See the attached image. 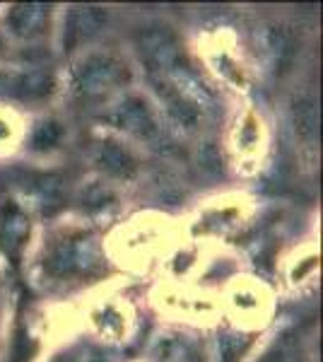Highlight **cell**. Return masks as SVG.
<instances>
[{
	"label": "cell",
	"instance_id": "9",
	"mask_svg": "<svg viewBox=\"0 0 323 362\" xmlns=\"http://www.w3.org/2000/svg\"><path fill=\"white\" fill-rule=\"evenodd\" d=\"M51 90H54V78L44 68H27L15 80V92L22 99H44L46 95H51Z\"/></svg>",
	"mask_w": 323,
	"mask_h": 362
},
{
	"label": "cell",
	"instance_id": "3",
	"mask_svg": "<svg viewBox=\"0 0 323 362\" xmlns=\"http://www.w3.org/2000/svg\"><path fill=\"white\" fill-rule=\"evenodd\" d=\"M107 121L114 124L116 128H121V131L143 140H152L160 133V121H157L152 107L143 97H135V95L123 97L109 112Z\"/></svg>",
	"mask_w": 323,
	"mask_h": 362
},
{
	"label": "cell",
	"instance_id": "6",
	"mask_svg": "<svg viewBox=\"0 0 323 362\" xmlns=\"http://www.w3.org/2000/svg\"><path fill=\"white\" fill-rule=\"evenodd\" d=\"M51 22V8L39 3L15 5L8 13V27L20 39H37L46 32Z\"/></svg>",
	"mask_w": 323,
	"mask_h": 362
},
{
	"label": "cell",
	"instance_id": "7",
	"mask_svg": "<svg viewBox=\"0 0 323 362\" xmlns=\"http://www.w3.org/2000/svg\"><path fill=\"white\" fill-rule=\"evenodd\" d=\"M97 162L102 169H107L114 177H133L138 169V160L126 145L116 143V140H104L99 143L97 150Z\"/></svg>",
	"mask_w": 323,
	"mask_h": 362
},
{
	"label": "cell",
	"instance_id": "2",
	"mask_svg": "<svg viewBox=\"0 0 323 362\" xmlns=\"http://www.w3.org/2000/svg\"><path fill=\"white\" fill-rule=\"evenodd\" d=\"M128 78L131 73H128L126 63L109 51H92L73 70L75 92L85 99L107 97L109 92L126 85Z\"/></svg>",
	"mask_w": 323,
	"mask_h": 362
},
{
	"label": "cell",
	"instance_id": "4",
	"mask_svg": "<svg viewBox=\"0 0 323 362\" xmlns=\"http://www.w3.org/2000/svg\"><path fill=\"white\" fill-rule=\"evenodd\" d=\"M95 264V254L87 242V237H70L54 249L49 259V268L58 276H73V273H85Z\"/></svg>",
	"mask_w": 323,
	"mask_h": 362
},
{
	"label": "cell",
	"instance_id": "8",
	"mask_svg": "<svg viewBox=\"0 0 323 362\" xmlns=\"http://www.w3.org/2000/svg\"><path fill=\"white\" fill-rule=\"evenodd\" d=\"M29 235V220L17 206H8L0 218V244L8 254H17L25 247V239Z\"/></svg>",
	"mask_w": 323,
	"mask_h": 362
},
{
	"label": "cell",
	"instance_id": "1",
	"mask_svg": "<svg viewBox=\"0 0 323 362\" xmlns=\"http://www.w3.org/2000/svg\"><path fill=\"white\" fill-rule=\"evenodd\" d=\"M135 51L152 78L189 73V61L179 34L167 25H148L135 32Z\"/></svg>",
	"mask_w": 323,
	"mask_h": 362
},
{
	"label": "cell",
	"instance_id": "5",
	"mask_svg": "<svg viewBox=\"0 0 323 362\" xmlns=\"http://www.w3.org/2000/svg\"><path fill=\"white\" fill-rule=\"evenodd\" d=\"M107 22L109 15L102 8H73L66 22V51L92 42Z\"/></svg>",
	"mask_w": 323,
	"mask_h": 362
},
{
	"label": "cell",
	"instance_id": "10",
	"mask_svg": "<svg viewBox=\"0 0 323 362\" xmlns=\"http://www.w3.org/2000/svg\"><path fill=\"white\" fill-rule=\"evenodd\" d=\"M0 51H3V42H0Z\"/></svg>",
	"mask_w": 323,
	"mask_h": 362
}]
</instances>
